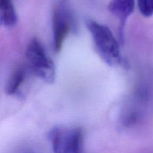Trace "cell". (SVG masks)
Here are the masks:
<instances>
[{"label":"cell","mask_w":153,"mask_h":153,"mask_svg":"<svg viewBox=\"0 0 153 153\" xmlns=\"http://www.w3.org/2000/svg\"><path fill=\"white\" fill-rule=\"evenodd\" d=\"M85 23L92 36L96 51L102 59L111 66L125 64L119 43L110 28L91 19L87 20Z\"/></svg>","instance_id":"6da1fadb"},{"label":"cell","mask_w":153,"mask_h":153,"mask_svg":"<svg viewBox=\"0 0 153 153\" xmlns=\"http://www.w3.org/2000/svg\"><path fill=\"white\" fill-rule=\"evenodd\" d=\"M76 28V20L71 7L66 1L55 6L52 14L53 46L55 52L61 50L66 37Z\"/></svg>","instance_id":"277c9868"},{"label":"cell","mask_w":153,"mask_h":153,"mask_svg":"<svg viewBox=\"0 0 153 153\" xmlns=\"http://www.w3.org/2000/svg\"><path fill=\"white\" fill-rule=\"evenodd\" d=\"M135 0H111L108 4L109 11L120 21V38L123 41V29L128 18L134 10Z\"/></svg>","instance_id":"5b68a950"},{"label":"cell","mask_w":153,"mask_h":153,"mask_svg":"<svg viewBox=\"0 0 153 153\" xmlns=\"http://www.w3.org/2000/svg\"><path fill=\"white\" fill-rule=\"evenodd\" d=\"M26 72L27 69L25 66H19L13 70L5 86V92L7 94L12 95L18 91L25 80Z\"/></svg>","instance_id":"52a82bcc"},{"label":"cell","mask_w":153,"mask_h":153,"mask_svg":"<svg viewBox=\"0 0 153 153\" xmlns=\"http://www.w3.org/2000/svg\"><path fill=\"white\" fill-rule=\"evenodd\" d=\"M137 7L140 14L145 17L153 15V0H137Z\"/></svg>","instance_id":"ba28073f"},{"label":"cell","mask_w":153,"mask_h":153,"mask_svg":"<svg viewBox=\"0 0 153 153\" xmlns=\"http://www.w3.org/2000/svg\"><path fill=\"white\" fill-rule=\"evenodd\" d=\"M17 22V14L12 0H0V23L6 27L13 26Z\"/></svg>","instance_id":"8992f818"},{"label":"cell","mask_w":153,"mask_h":153,"mask_svg":"<svg viewBox=\"0 0 153 153\" xmlns=\"http://www.w3.org/2000/svg\"><path fill=\"white\" fill-rule=\"evenodd\" d=\"M25 56L31 72L48 83H52L55 81V64L38 39L34 38L30 40Z\"/></svg>","instance_id":"3957f363"},{"label":"cell","mask_w":153,"mask_h":153,"mask_svg":"<svg viewBox=\"0 0 153 153\" xmlns=\"http://www.w3.org/2000/svg\"><path fill=\"white\" fill-rule=\"evenodd\" d=\"M54 153H85L84 133L80 127L57 126L49 133Z\"/></svg>","instance_id":"7a4b0ae2"}]
</instances>
